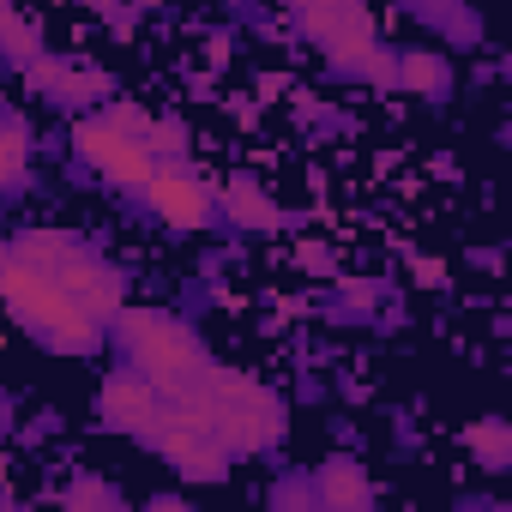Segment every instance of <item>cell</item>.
Instances as JSON below:
<instances>
[{"label": "cell", "instance_id": "cell-1", "mask_svg": "<svg viewBox=\"0 0 512 512\" xmlns=\"http://www.w3.org/2000/svg\"><path fill=\"white\" fill-rule=\"evenodd\" d=\"M0 302H7V314L37 332L49 350H67V356H85L103 344V320L85 314L55 278H43L37 266H25L13 247H0Z\"/></svg>", "mask_w": 512, "mask_h": 512}, {"label": "cell", "instance_id": "cell-2", "mask_svg": "<svg viewBox=\"0 0 512 512\" xmlns=\"http://www.w3.org/2000/svg\"><path fill=\"white\" fill-rule=\"evenodd\" d=\"M115 338L127 344L133 368H139L163 398L193 392V386L205 380V368H211V350L199 344V332H193L187 320L157 314V308H121V314H115Z\"/></svg>", "mask_w": 512, "mask_h": 512}, {"label": "cell", "instance_id": "cell-3", "mask_svg": "<svg viewBox=\"0 0 512 512\" xmlns=\"http://www.w3.org/2000/svg\"><path fill=\"white\" fill-rule=\"evenodd\" d=\"M193 398L205 404L211 416V434L229 446V452H266L272 440H284V404L260 386L247 380L241 368H205V380L193 386Z\"/></svg>", "mask_w": 512, "mask_h": 512}, {"label": "cell", "instance_id": "cell-4", "mask_svg": "<svg viewBox=\"0 0 512 512\" xmlns=\"http://www.w3.org/2000/svg\"><path fill=\"white\" fill-rule=\"evenodd\" d=\"M13 253L25 266H37L43 278H55L85 314H97V320H115L121 308H127V290H121V272L115 266H103L91 247H79L73 235H61V229H25L19 241H13Z\"/></svg>", "mask_w": 512, "mask_h": 512}, {"label": "cell", "instance_id": "cell-5", "mask_svg": "<svg viewBox=\"0 0 512 512\" xmlns=\"http://www.w3.org/2000/svg\"><path fill=\"white\" fill-rule=\"evenodd\" d=\"M308 13V37L320 43V55L332 67H350V73H368L374 85H392V55L374 49V19L362 0H302Z\"/></svg>", "mask_w": 512, "mask_h": 512}, {"label": "cell", "instance_id": "cell-6", "mask_svg": "<svg viewBox=\"0 0 512 512\" xmlns=\"http://www.w3.org/2000/svg\"><path fill=\"white\" fill-rule=\"evenodd\" d=\"M73 145H79V157H85L97 175H109L115 187H145V175L157 169L151 145L133 139V133H121V127L103 121V115H79V121H73Z\"/></svg>", "mask_w": 512, "mask_h": 512}, {"label": "cell", "instance_id": "cell-7", "mask_svg": "<svg viewBox=\"0 0 512 512\" xmlns=\"http://www.w3.org/2000/svg\"><path fill=\"white\" fill-rule=\"evenodd\" d=\"M97 416L115 428V434H133V440H151L157 416H163V392L133 368V374H109L103 392H97Z\"/></svg>", "mask_w": 512, "mask_h": 512}, {"label": "cell", "instance_id": "cell-8", "mask_svg": "<svg viewBox=\"0 0 512 512\" xmlns=\"http://www.w3.org/2000/svg\"><path fill=\"white\" fill-rule=\"evenodd\" d=\"M145 205H151L169 229H205V223H211V193H205V181L187 175V169H175V163H163V169L145 175Z\"/></svg>", "mask_w": 512, "mask_h": 512}, {"label": "cell", "instance_id": "cell-9", "mask_svg": "<svg viewBox=\"0 0 512 512\" xmlns=\"http://www.w3.org/2000/svg\"><path fill=\"white\" fill-rule=\"evenodd\" d=\"M25 67H31V85H37L43 97H55V103H91V97H109V79H97V73H79V67H67V61L31 55Z\"/></svg>", "mask_w": 512, "mask_h": 512}, {"label": "cell", "instance_id": "cell-10", "mask_svg": "<svg viewBox=\"0 0 512 512\" xmlns=\"http://www.w3.org/2000/svg\"><path fill=\"white\" fill-rule=\"evenodd\" d=\"M223 211H229V223H241V229H278V205L260 193V181H247V175L223 181Z\"/></svg>", "mask_w": 512, "mask_h": 512}, {"label": "cell", "instance_id": "cell-11", "mask_svg": "<svg viewBox=\"0 0 512 512\" xmlns=\"http://www.w3.org/2000/svg\"><path fill=\"white\" fill-rule=\"evenodd\" d=\"M314 488H320V500H326L332 512H362V506L374 500V488H368L362 464H344V458H338V464H326Z\"/></svg>", "mask_w": 512, "mask_h": 512}, {"label": "cell", "instance_id": "cell-12", "mask_svg": "<svg viewBox=\"0 0 512 512\" xmlns=\"http://www.w3.org/2000/svg\"><path fill=\"white\" fill-rule=\"evenodd\" d=\"M446 61L440 55H398L392 61V85H404V91H422V97H440L446 91Z\"/></svg>", "mask_w": 512, "mask_h": 512}, {"label": "cell", "instance_id": "cell-13", "mask_svg": "<svg viewBox=\"0 0 512 512\" xmlns=\"http://www.w3.org/2000/svg\"><path fill=\"white\" fill-rule=\"evenodd\" d=\"M0 55H13V61H31V55H43V43H37V25L13 7V0H0Z\"/></svg>", "mask_w": 512, "mask_h": 512}, {"label": "cell", "instance_id": "cell-14", "mask_svg": "<svg viewBox=\"0 0 512 512\" xmlns=\"http://www.w3.org/2000/svg\"><path fill=\"white\" fill-rule=\"evenodd\" d=\"M25 169H31V139L13 115H0V187L25 181Z\"/></svg>", "mask_w": 512, "mask_h": 512}, {"label": "cell", "instance_id": "cell-15", "mask_svg": "<svg viewBox=\"0 0 512 512\" xmlns=\"http://www.w3.org/2000/svg\"><path fill=\"white\" fill-rule=\"evenodd\" d=\"M464 446L482 452V470H506V458H512V434H506V422H476V428L464 434Z\"/></svg>", "mask_w": 512, "mask_h": 512}, {"label": "cell", "instance_id": "cell-16", "mask_svg": "<svg viewBox=\"0 0 512 512\" xmlns=\"http://www.w3.org/2000/svg\"><path fill=\"white\" fill-rule=\"evenodd\" d=\"M145 145H151V157H157V151H163V157H181V151H187V133H181V121H151Z\"/></svg>", "mask_w": 512, "mask_h": 512}, {"label": "cell", "instance_id": "cell-17", "mask_svg": "<svg viewBox=\"0 0 512 512\" xmlns=\"http://www.w3.org/2000/svg\"><path fill=\"white\" fill-rule=\"evenodd\" d=\"M103 121H115V127H121V133H133V139H145V133H151V115H145L139 103H109V115H103Z\"/></svg>", "mask_w": 512, "mask_h": 512}, {"label": "cell", "instance_id": "cell-18", "mask_svg": "<svg viewBox=\"0 0 512 512\" xmlns=\"http://www.w3.org/2000/svg\"><path fill=\"white\" fill-rule=\"evenodd\" d=\"M67 506H115V494L103 482H73L67 488Z\"/></svg>", "mask_w": 512, "mask_h": 512}, {"label": "cell", "instance_id": "cell-19", "mask_svg": "<svg viewBox=\"0 0 512 512\" xmlns=\"http://www.w3.org/2000/svg\"><path fill=\"white\" fill-rule=\"evenodd\" d=\"M416 278H422V284H446V272H440L434 260H416Z\"/></svg>", "mask_w": 512, "mask_h": 512}, {"label": "cell", "instance_id": "cell-20", "mask_svg": "<svg viewBox=\"0 0 512 512\" xmlns=\"http://www.w3.org/2000/svg\"><path fill=\"white\" fill-rule=\"evenodd\" d=\"M296 7H302V0H296Z\"/></svg>", "mask_w": 512, "mask_h": 512}]
</instances>
